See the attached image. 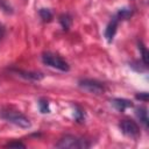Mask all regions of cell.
I'll return each mask as SVG.
<instances>
[{
	"label": "cell",
	"mask_w": 149,
	"mask_h": 149,
	"mask_svg": "<svg viewBox=\"0 0 149 149\" xmlns=\"http://www.w3.org/2000/svg\"><path fill=\"white\" fill-rule=\"evenodd\" d=\"M6 148H26V144L22 143L21 141H12L5 144Z\"/></svg>",
	"instance_id": "obj_16"
},
{
	"label": "cell",
	"mask_w": 149,
	"mask_h": 149,
	"mask_svg": "<svg viewBox=\"0 0 149 149\" xmlns=\"http://www.w3.org/2000/svg\"><path fill=\"white\" fill-rule=\"evenodd\" d=\"M0 116L3 120H6V121L20 127V128L28 129V128L31 127L30 120L24 114H22L20 111H16V109H13V108H9V107L2 108L0 111Z\"/></svg>",
	"instance_id": "obj_1"
},
{
	"label": "cell",
	"mask_w": 149,
	"mask_h": 149,
	"mask_svg": "<svg viewBox=\"0 0 149 149\" xmlns=\"http://www.w3.org/2000/svg\"><path fill=\"white\" fill-rule=\"evenodd\" d=\"M120 129L125 135L130 137H136L140 135V127L133 120H122L120 122Z\"/></svg>",
	"instance_id": "obj_5"
},
{
	"label": "cell",
	"mask_w": 149,
	"mask_h": 149,
	"mask_svg": "<svg viewBox=\"0 0 149 149\" xmlns=\"http://www.w3.org/2000/svg\"><path fill=\"white\" fill-rule=\"evenodd\" d=\"M78 86L92 94H102L105 92V86L94 79H81L78 81Z\"/></svg>",
	"instance_id": "obj_4"
},
{
	"label": "cell",
	"mask_w": 149,
	"mask_h": 149,
	"mask_svg": "<svg viewBox=\"0 0 149 149\" xmlns=\"http://www.w3.org/2000/svg\"><path fill=\"white\" fill-rule=\"evenodd\" d=\"M90 146L91 143L87 140L73 135H65L55 144L56 148L61 149H85Z\"/></svg>",
	"instance_id": "obj_2"
},
{
	"label": "cell",
	"mask_w": 149,
	"mask_h": 149,
	"mask_svg": "<svg viewBox=\"0 0 149 149\" xmlns=\"http://www.w3.org/2000/svg\"><path fill=\"white\" fill-rule=\"evenodd\" d=\"M111 102H112V105H113L118 111H120V112H123L126 108H129V107L133 106V102H132L130 100H128V99H122V98H115V99H113Z\"/></svg>",
	"instance_id": "obj_8"
},
{
	"label": "cell",
	"mask_w": 149,
	"mask_h": 149,
	"mask_svg": "<svg viewBox=\"0 0 149 149\" xmlns=\"http://www.w3.org/2000/svg\"><path fill=\"white\" fill-rule=\"evenodd\" d=\"M15 73L24 79H28V80H34V81H37V80H41L43 78V74L40 73V72H31V71H22V70H16Z\"/></svg>",
	"instance_id": "obj_7"
},
{
	"label": "cell",
	"mask_w": 149,
	"mask_h": 149,
	"mask_svg": "<svg viewBox=\"0 0 149 149\" xmlns=\"http://www.w3.org/2000/svg\"><path fill=\"white\" fill-rule=\"evenodd\" d=\"M118 23H119V20L114 15L113 19L108 22V24H107V27L105 29V37H106L107 42H109V43L113 41V38L115 36V33H116V29H118Z\"/></svg>",
	"instance_id": "obj_6"
},
{
	"label": "cell",
	"mask_w": 149,
	"mask_h": 149,
	"mask_svg": "<svg viewBox=\"0 0 149 149\" xmlns=\"http://www.w3.org/2000/svg\"><path fill=\"white\" fill-rule=\"evenodd\" d=\"M62 28L64 30H68L70 27H71V23H72V17L69 15V14H62L59 15V19H58Z\"/></svg>",
	"instance_id": "obj_10"
},
{
	"label": "cell",
	"mask_w": 149,
	"mask_h": 149,
	"mask_svg": "<svg viewBox=\"0 0 149 149\" xmlns=\"http://www.w3.org/2000/svg\"><path fill=\"white\" fill-rule=\"evenodd\" d=\"M135 98H136V99H139V100H142V101L147 102V101H148L149 95H148V93H147V92H142V93H140V94H136V95H135Z\"/></svg>",
	"instance_id": "obj_17"
},
{
	"label": "cell",
	"mask_w": 149,
	"mask_h": 149,
	"mask_svg": "<svg viewBox=\"0 0 149 149\" xmlns=\"http://www.w3.org/2000/svg\"><path fill=\"white\" fill-rule=\"evenodd\" d=\"M0 7H1L5 12H7V13H12V8H10V6L6 5L5 0H0Z\"/></svg>",
	"instance_id": "obj_18"
},
{
	"label": "cell",
	"mask_w": 149,
	"mask_h": 149,
	"mask_svg": "<svg viewBox=\"0 0 149 149\" xmlns=\"http://www.w3.org/2000/svg\"><path fill=\"white\" fill-rule=\"evenodd\" d=\"M38 14H40L41 19H42L44 22H50V21L52 20V13H51V10L48 9V8H41V9L38 10Z\"/></svg>",
	"instance_id": "obj_13"
},
{
	"label": "cell",
	"mask_w": 149,
	"mask_h": 149,
	"mask_svg": "<svg viewBox=\"0 0 149 149\" xmlns=\"http://www.w3.org/2000/svg\"><path fill=\"white\" fill-rule=\"evenodd\" d=\"M139 50H140V52H141V57H142L143 64H144V65H148V63H149V52H148L147 48L143 45L142 42L139 43Z\"/></svg>",
	"instance_id": "obj_12"
},
{
	"label": "cell",
	"mask_w": 149,
	"mask_h": 149,
	"mask_svg": "<svg viewBox=\"0 0 149 149\" xmlns=\"http://www.w3.org/2000/svg\"><path fill=\"white\" fill-rule=\"evenodd\" d=\"M74 119L77 122H83V120L85 119L84 111L78 106H74Z\"/></svg>",
	"instance_id": "obj_15"
},
{
	"label": "cell",
	"mask_w": 149,
	"mask_h": 149,
	"mask_svg": "<svg viewBox=\"0 0 149 149\" xmlns=\"http://www.w3.org/2000/svg\"><path fill=\"white\" fill-rule=\"evenodd\" d=\"M38 108H40V112L45 114V113H50V107H49V102L47 99H40L38 100Z\"/></svg>",
	"instance_id": "obj_14"
},
{
	"label": "cell",
	"mask_w": 149,
	"mask_h": 149,
	"mask_svg": "<svg viewBox=\"0 0 149 149\" xmlns=\"http://www.w3.org/2000/svg\"><path fill=\"white\" fill-rule=\"evenodd\" d=\"M136 116L140 119V121L143 123L146 128H148V112L146 107H139L136 108Z\"/></svg>",
	"instance_id": "obj_9"
},
{
	"label": "cell",
	"mask_w": 149,
	"mask_h": 149,
	"mask_svg": "<svg viewBox=\"0 0 149 149\" xmlns=\"http://www.w3.org/2000/svg\"><path fill=\"white\" fill-rule=\"evenodd\" d=\"M132 15H133V10H132L130 8H127V7L120 8V9L118 10V13L115 14V16L118 17L119 21H120V20H127V19H129Z\"/></svg>",
	"instance_id": "obj_11"
},
{
	"label": "cell",
	"mask_w": 149,
	"mask_h": 149,
	"mask_svg": "<svg viewBox=\"0 0 149 149\" xmlns=\"http://www.w3.org/2000/svg\"><path fill=\"white\" fill-rule=\"evenodd\" d=\"M5 34H6V29H5V27H3L2 24H0V42H1V40L3 38Z\"/></svg>",
	"instance_id": "obj_19"
},
{
	"label": "cell",
	"mask_w": 149,
	"mask_h": 149,
	"mask_svg": "<svg viewBox=\"0 0 149 149\" xmlns=\"http://www.w3.org/2000/svg\"><path fill=\"white\" fill-rule=\"evenodd\" d=\"M42 62L48 66L58 69V70L64 71V72L70 70V65L68 64V62H65L61 56L52 54V52H49V51L42 54Z\"/></svg>",
	"instance_id": "obj_3"
}]
</instances>
